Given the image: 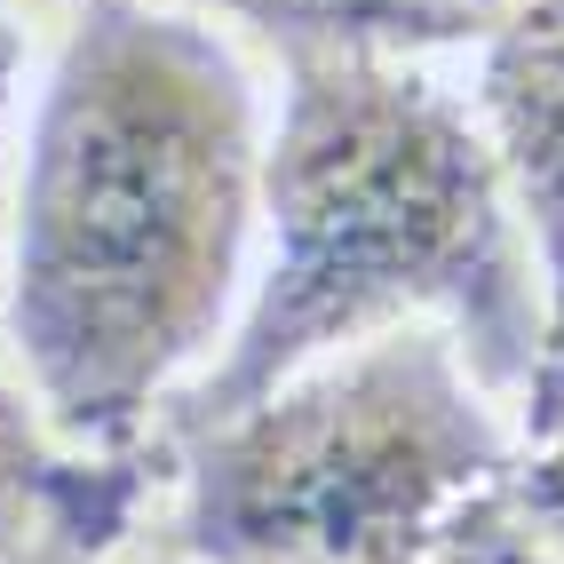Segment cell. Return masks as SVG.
Here are the masks:
<instances>
[{
	"label": "cell",
	"instance_id": "8",
	"mask_svg": "<svg viewBox=\"0 0 564 564\" xmlns=\"http://www.w3.org/2000/svg\"><path fill=\"white\" fill-rule=\"evenodd\" d=\"M24 64H32V32H24V9H17V0H0V262H9L17 160H24Z\"/></svg>",
	"mask_w": 564,
	"mask_h": 564
},
{
	"label": "cell",
	"instance_id": "10",
	"mask_svg": "<svg viewBox=\"0 0 564 564\" xmlns=\"http://www.w3.org/2000/svg\"><path fill=\"white\" fill-rule=\"evenodd\" d=\"M17 564H128V556H111V549H88V541H72V533H56V524H48V533L32 541Z\"/></svg>",
	"mask_w": 564,
	"mask_h": 564
},
{
	"label": "cell",
	"instance_id": "4",
	"mask_svg": "<svg viewBox=\"0 0 564 564\" xmlns=\"http://www.w3.org/2000/svg\"><path fill=\"white\" fill-rule=\"evenodd\" d=\"M469 111L501 160L524 239L549 279V326L564 311V0H517L485 32L469 72Z\"/></svg>",
	"mask_w": 564,
	"mask_h": 564
},
{
	"label": "cell",
	"instance_id": "3",
	"mask_svg": "<svg viewBox=\"0 0 564 564\" xmlns=\"http://www.w3.org/2000/svg\"><path fill=\"white\" fill-rule=\"evenodd\" d=\"M517 454L524 430L469 350L398 326L167 445L160 564H517Z\"/></svg>",
	"mask_w": 564,
	"mask_h": 564
},
{
	"label": "cell",
	"instance_id": "1",
	"mask_svg": "<svg viewBox=\"0 0 564 564\" xmlns=\"http://www.w3.org/2000/svg\"><path fill=\"white\" fill-rule=\"evenodd\" d=\"M254 64L199 0H80L24 120L0 262L9 343L72 462L160 454L223 358L262 247Z\"/></svg>",
	"mask_w": 564,
	"mask_h": 564
},
{
	"label": "cell",
	"instance_id": "9",
	"mask_svg": "<svg viewBox=\"0 0 564 564\" xmlns=\"http://www.w3.org/2000/svg\"><path fill=\"white\" fill-rule=\"evenodd\" d=\"M517 430H524V437L564 430V311H556V326H549V358H541V382H533V398H524Z\"/></svg>",
	"mask_w": 564,
	"mask_h": 564
},
{
	"label": "cell",
	"instance_id": "7",
	"mask_svg": "<svg viewBox=\"0 0 564 564\" xmlns=\"http://www.w3.org/2000/svg\"><path fill=\"white\" fill-rule=\"evenodd\" d=\"M501 517L517 533V556L564 564V430L524 437V454H517V469L501 485Z\"/></svg>",
	"mask_w": 564,
	"mask_h": 564
},
{
	"label": "cell",
	"instance_id": "11",
	"mask_svg": "<svg viewBox=\"0 0 564 564\" xmlns=\"http://www.w3.org/2000/svg\"><path fill=\"white\" fill-rule=\"evenodd\" d=\"M64 9H80V0H64Z\"/></svg>",
	"mask_w": 564,
	"mask_h": 564
},
{
	"label": "cell",
	"instance_id": "6",
	"mask_svg": "<svg viewBox=\"0 0 564 564\" xmlns=\"http://www.w3.org/2000/svg\"><path fill=\"white\" fill-rule=\"evenodd\" d=\"M72 494H80V462L48 437L9 343H0V564H17L48 524H64Z\"/></svg>",
	"mask_w": 564,
	"mask_h": 564
},
{
	"label": "cell",
	"instance_id": "2",
	"mask_svg": "<svg viewBox=\"0 0 564 564\" xmlns=\"http://www.w3.org/2000/svg\"><path fill=\"white\" fill-rule=\"evenodd\" d=\"M398 326H445L477 382L524 413L549 358V279L501 160L437 64L279 56L247 311L152 445L167 454Z\"/></svg>",
	"mask_w": 564,
	"mask_h": 564
},
{
	"label": "cell",
	"instance_id": "5",
	"mask_svg": "<svg viewBox=\"0 0 564 564\" xmlns=\"http://www.w3.org/2000/svg\"><path fill=\"white\" fill-rule=\"evenodd\" d=\"M271 56H366V64H430L485 48L517 0H199Z\"/></svg>",
	"mask_w": 564,
	"mask_h": 564
}]
</instances>
